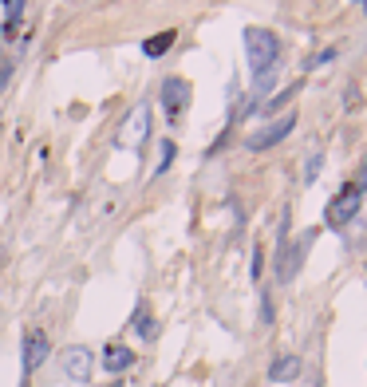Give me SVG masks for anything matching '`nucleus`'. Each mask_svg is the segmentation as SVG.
Segmentation results:
<instances>
[{"label":"nucleus","mask_w":367,"mask_h":387,"mask_svg":"<svg viewBox=\"0 0 367 387\" xmlns=\"http://www.w3.org/2000/svg\"><path fill=\"white\" fill-rule=\"evenodd\" d=\"M245 56H249V71H253V80L276 71V64H281V36L272 32V28L249 24V28H245Z\"/></svg>","instance_id":"f257e3e1"},{"label":"nucleus","mask_w":367,"mask_h":387,"mask_svg":"<svg viewBox=\"0 0 367 387\" xmlns=\"http://www.w3.org/2000/svg\"><path fill=\"white\" fill-rule=\"evenodd\" d=\"M359 206H364V194H359V186H355V182H348V186H344V190L328 202L324 222H328L332 229H348V222H355V218H359Z\"/></svg>","instance_id":"f03ea898"},{"label":"nucleus","mask_w":367,"mask_h":387,"mask_svg":"<svg viewBox=\"0 0 367 387\" xmlns=\"http://www.w3.org/2000/svg\"><path fill=\"white\" fill-rule=\"evenodd\" d=\"M312 242H316V229H304L296 242L285 245V249L276 253V281H281V285H285V281H296V273L304 269V257H308Z\"/></svg>","instance_id":"7ed1b4c3"},{"label":"nucleus","mask_w":367,"mask_h":387,"mask_svg":"<svg viewBox=\"0 0 367 387\" xmlns=\"http://www.w3.org/2000/svg\"><path fill=\"white\" fill-rule=\"evenodd\" d=\"M292 127H296V111H288L285 119H272L269 127H257V130H249L245 134V150H269V146H276V143H285L288 134H292Z\"/></svg>","instance_id":"20e7f679"},{"label":"nucleus","mask_w":367,"mask_h":387,"mask_svg":"<svg viewBox=\"0 0 367 387\" xmlns=\"http://www.w3.org/2000/svg\"><path fill=\"white\" fill-rule=\"evenodd\" d=\"M190 80H182V75H166L158 87V103H162V111L170 115V119H178V115L190 107Z\"/></svg>","instance_id":"39448f33"},{"label":"nucleus","mask_w":367,"mask_h":387,"mask_svg":"<svg viewBox=\"0 0 367 387\" xmlns=\"http://www.w3.org/2000/svg\"><path fill=\"white\" fill-rule=\"evenodd\" d=\"M150 143V107H134L127 123H123V134H119V146H130V150H143Z\"/></svg>","instance_id":"423d86ee"},{"label":"nucleus","mask_w":367,"mask_h":387,"mask_svg":"<svg viewBox=\"0 0 367 387\" xmlns=\"http://www.w3.org/2000/svg\"><path fill=\"white\" fill-rule=\"evenodd\" d=\"M48 352H51L48 332H44V328H28V332H24V355H20V360H24V375H32V371L48 360Z\"/></svg>","instance_id":"0eeeda50"},{"label":"nucleus","mask_w":367,"mask_h":387,"mask_svg":"<svg viewBox=\"0 0 367 387\" xmlns=\"http://www.w3.org/2000/svg\"><path fill=\"white\" fill-rule=\"evenodd\" d=\"M91 371H95V355L87 352L83 344H75V348H67L64 352V375L71 379V384H87Z\"/></svg>","instance_id":"6e6552de"},{"label":"nucleus","mask_w":367,"mask_h":387,"mask_svg":"<svg viewBox=\"0 0 367 387\" xmlns=\"http://www.w3.org/2000/svg\"><path fill=\"white\" fill-rule=\"evenodd\" d=\"M103 368L111 371V375H123V371L134 368V352H130L127 344H107L103 348Z\"/></svg>","instance_id":"1a4fd4ad"},{"label":"nucleus","mask_w":367,"mask_h":387,"mask_svg":"<svg viewBox=\"0 0 367 387\" xmlns=\"http://www.w3.org/2000/svg\"><path fill=\"white\" fill-rule=\"evenodd\" d=\"M296 375H300V355L288 352V355H276V360L269 364V379L272 384H292Z\"/></svg>","instance_id":"9d476101"},{"label":"nucleus","mask_w":367,"mask_h":387,"mask_svg":"<svg viewBox=\"0 0 367 387\" xmlns=\"http://www.w3.org/2000/svg\"><path fill=\"white\" fill-rule=\"evenodd\" d=\"M174 40H178L174 28H166V32H158V36H146L143 40V56L146 60H158V56H166V51L174 48Z\"/></svg>","instance_id":"9b49d317"},{"label":"nucleus","mask_w":367,"mask_h":387,"mask_svg":"<svg viewBox=\"0 0 367 387\" xmlns=\"http://www.w3.org/2000/svg\"><path fill=\"white\" fill-rule=\"evenodd\" d=\"M130 324H134V332H139L143 340H154V336H158V324H154V316H150V308H146V305L134 308V320H130Z\"/></svg>","instance_id":"f8f14e48"},{"label":"nucleus","mask_w":367,"mask_h":387,"mask_svg":"<svg viewBox=\"0 0 367 387\" xmlns=\"http://www.w3.org/2000/svg\"><path fill=\"white\" fill-rule=\"evenodd\" d=\"M158 146H162V154H158V162H154V174H166V170L174 166V154H178V146L170 143V139H158Z\"/></svg>","instance_id":"ddd939ff"},{"label":"nucleus","mask_w":367,"mask_h":387,"mask_svg":"<svg viewBox=\"0 0 367 387\" xmlns=\"http://www.w3.org/2000/svg\"><path fill=\"white\" fill-rule=\"evenodd\" d=\"M320 166H324V150H316V154L308 159V166H304V182H316V178H320Z\"/></svg>","instance_id":"4468645a"},{"label":"nucleus","mask_w":367,"mask_h":387,"mask_svg":"<svg viewBox=\"0 0 367 387\" xmlns=\"http://www.w3.org/2000/svg\"><path fill=\"white\" fill-rule=\"evenodd\" d=\"M300 87H304V83H292V87H288L285 95L269 99V103H265V107H269V115H272V111H281V107H285V103H288V99H292V95H296V91H300Z\"/></svg>","instance_id":"2eb2a0df"},{"label":"nucleus","mask_w":367,"mask_h":387,"mask_svg":"<svg viewBox=\"0 0 367 387\" xmlns=\"http://www.w3.org/2000/svg\"><path fill=\"white\" fill-rule=\"evenodd\" d=\"M261 269H265V249H261V245H253V261H249V277H253V281H261Z\"/></svg>","instance_id":"dca6fc26"},{"label":"nucleus","mask_w":367,"mask_h":387,"mask_svg":"<svg viewBox=\"0 0 367 387\" xmlns=\"http://www.w3.org/2000/svg\"><path fill=\"white\" fill-rule=\"evenodd\" d=\"M276 320V308H272V296L269 292H261V324H272Z\"/></svg>","instance_id":"f3484780"},{"label":"nucleus","mask_w":367,"mask_h":387,"mask_svg":"<svg viewBox=\"0 0 367 387\" xmlns=\"http://www.w3.org/2000/svg\"><path fill=\"white\" fill-rule=\"evenodd\" d=\"M335 56H340V48H324L320 56H312V60H308V67H324V64H332Z\"/></svg>","instance_id":"a211bd4d"},{"label":"nucleus","mask_w":367,"mask_h":387,"mask_svg":"<svg viewBox=\"0 0 367 387\" xmlns=\"http://www.w3.org/2000/svg\"><path fill=\"white\" fill-rule=\"evenodd\" d=\"M355 186H359V194H367V154H364V166H359V182H355Z\"/></svg>","instance_id":"6ab92c4d"},{"label":"nucleus","mask_w":367,"mask_h":387,"mask_svg":"<svg viewBox=\"0 0 367 387\" xmlns=\"http://www.w3.org/2000/svg\"><path fill=\"white\" fill-rule=\"evenodd\" d=\"M8 75H12V64H0V91H4V83H8Z\"/></svg>","instance_id":"aec40b11"},{"label":"nucleus","mask_w":367,"mask_h":387,"mask_svg":"<svg viewBox=\"0 0 367 387\" xmlns=\"http://www.w3.org/2000/svg\"><path fill=\"white\" fill-rule=\"evenodd\" d=\"M355 4H359V8H364V16H367V0H355Z\"/></svg>","instance_id":"412c9836"},{"label":"nucleus","mask_w":367,"mask_h":387,"mask_svg":"<svg viewBox=\"0 0 367 387\" xmlns=\"http://www.w3.org/2000/svg\"><path fill=\"white\" fill-rule=\"evenodd\" d=\"M0 257H4V253H0Z\"/></svg>","instance_id":"4be33fe9"}]
</instances>
